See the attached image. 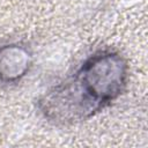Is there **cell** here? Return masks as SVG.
<instances>
[{
  "label": "cell",
  "instance_id": "cell-1",
  "mask_svg": "<svg viewBox=\"0 0 148 148\" xmlns=\"http://www.w3.org/2000/svg\"><path fill=\"white\" fill-rule=\"evenodd\" d=\"M128 66L121 54L99 51L86 59L66 80L51 88L38 102L40 112L56 124L89 119L124 91Z\"/></svg>",
  "mask_w": 148,
  "mask_h": 148
},
{
  "label": "cell",
  "instance_id": "cell-2",
  "mask_svg": "<svg viewBox=\"0 0 148 148\" xmlns=\"http://www.w3.org/2000/svg\"><path fill=\"white\" fill-rule=\"evenodd\" d=\"M32 54L28 47L20 44L0 46V82L14 83L20 81L30 69Z\"/></svg>",
  "mask_w": 148,
  "mask_h": 148
}]
</instances>
